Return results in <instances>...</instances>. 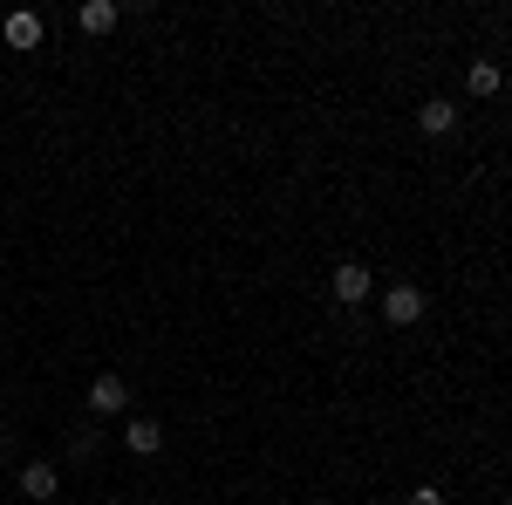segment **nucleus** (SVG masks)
I'll use <instances>...</instances> for the list:
<instances>
[{
  "label": "nucleus",
  "instance_id": "1",
  "mask_svg": "<svg viewBox=\"0 0 512 505\" xmlns=\"http://www.w3.org/2000/svg\"><path fill=\"white\" fill-rule=\"evenodd\" d=\"M424 308H431V301H424V287H417V280L383 287V321H390V328H417V321H424Z\"/></svg>",
  "mask_w": 512,
  "mask_h": 505
},
{
  "label": "nucleus",
  "instance_id": "2",
  "mask_svg": "<svg viewBox=\"0 0 512 505\" xmlns=\"http://www.w3.org/2000/svg\"><path fill=\"white\" fill-rule=\"evenodd\" d=\"M328 287H335V301H342V308H362V301L376 294V273L362 267V260H342V267L328 273Z\"/></svg>",
  "mask_w": 512,
  "mask_h": 505
},
{
  "label": "nucleus",
  "instance_id": "3",
  "mask_svg": "<svg viewBox=\"0 0 512 505\" xmlns=\"http://www.w3.org/2000/svg\"><path fill=\"white\" fill-rule=\"evenodd\" d=\"M0 41H7V48H21V55H28V48H41V14H35V7L0 14Z\"/></svg>",
  "mask_w": 512,
  "mask_h": 505
},
{
  "label": "nucleus",
  "instance_id": "4",
  "mask_svg": "<svg viewBox=\"0 0 512 505\" xmlns=\"http://www.w3.org/2000/svg\"><path fill=\"white\" fill-rule=\"evenodd\" d=\"M55 492H62V471L48 465V458H28V465H21V499L48 505V499H55Z\"/></svg>",
  "mask_w": 512,
  "mask_h": 505
},
{
  "label": "nucleus",
  "instance_id": "5",
  "mask_svg": "<svg viewBox=\"0 0 512 505\" xmlns=\"http://www.w3.org/2000/svg\"><path fill=\"white\" fill-rule=\"evenodd\" d=\"M89 410H96V417H123V410H130V383H123V376H96V383H89Z\"/></svg>",
  "mask_w": 512,
  "mask_h": 505
},
{
  "label": "nucleus",
  "instance_id": "6",
  "mask_svg": "<svg viewBox=\"0 0 512 505\" xmlns=\"http://www.w3.org/2000/svg\"><path fill=\"white\" fill-rule=\"evenodd\" d=\"M123 451H130V458H158V451H164V424L130 417V424H123Z\"/></svg>",
  "mask_w": 512,
  "mask_h": 505
},
{
  "label": "nucleus",
  "instance_id": "7",
  "mask_svg": "<svg viewBox=\"0 0 512 505\" xmlns=\"http://www.w3.org/2000/svg\"><path fill=\"white\" fill-rule=\"evenodd\" d=\"M117 21H123L117 0H82V7H76V28H82V35H110Z\"/></svg>",
  "mask_w": 512,
  "mask_h": 505
},
{
  "label": "nucleus",
  "instance_id": "8",
  "mask_svg": "<svg viewBox=\"0 0 512 505\" xmlns=\"http://www.w3.org/2000/svg\"><path fill=\"white\" fill-rule=\"evenodd\" d=\"M417 130H424V137H451V130H458V103H444V96H431V103L417 110Z\"/></svg>",
  "mask_w": 512,
  "mask_h": 505
},
{
  "label": "nucleus",
  "instance_id": "9",
  "mask_svg": "<svg viewBox=\"0 0 512 505\" xmlns=\"http://www.w3.org/2000/svg\"><path fill=\"white\" fill-rule=\"evenodd\" d=\"M465 89H472V96H499V89H506V69H499V62H472V69H465Z\"/></svg>",
  "mask_w": 512,
  "mask_h": 505
},
{
  "label": "nucleus",
  "instance_id": "10",
  "mask_svg": "<svg viewBox=\"0 0 512 505\" xmlns=\"http://www.w3.org/2000/svg\"><path fill=\"white\" fill-rule=\"evenodd\" d=\"M410 505H444V492H437V485H417V492H410Z\"/></svg>",
  "mask_w": 512,
  "mask_h": 505
},
{
  "label": "nucleus",
  "instance_id": "11",
  "mask_svg": "<svg viewBox=\"0 0 512 505\" xmlns=\"http://www.w3.org/2000/svg\"><path fill=\"white\" fill-rule=\"evenodd\" d=\"M7 444H14V437H7V430H0V458H7Z\"/></svg>",
  "mask_w": 512,
  "mask_h": 505
}]
</instances>
